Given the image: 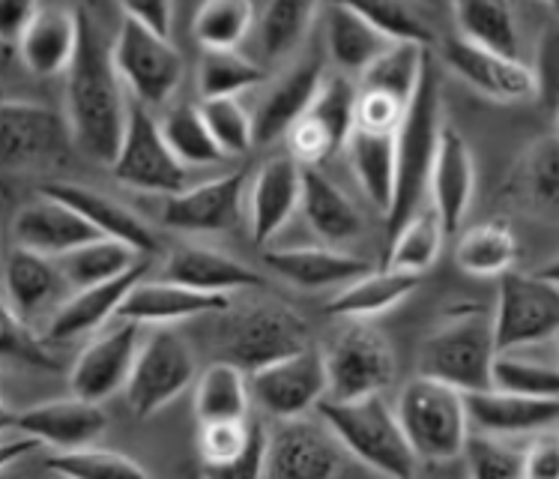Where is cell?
Segmentation results:
<instances>
[{"instance_id":"6da1fadb","label":"cell","mask_w":559,"mask_h":479,"mask_svg":"<svg viewBox=\"0 0 559 479\" xmlns=\"http://www.w3.org/2000/svg\"><path fill=\"white\" fill-rule=\"evenodd\" d=\"M79 19V46L67 69V120L69 138L91 160L111 165L123 141L129 120V100L115 63L111 46L105 43L99 24L87 10L75 12Z\"/></svg>"},{"instance_id":"7a4b0ae2","label":"cell","mask_w":559,"mask_h":479,"mask_svg":"<svg viewBox=\"0 0 559 479\" xmlns=\"http://www.w3.org/2000/svg\"><path fill=\"white\" fill-rule=\"evenodd\" d=\"M440 132H443L440 72L435 58L428 55L411 105L395 129V183H392V205L386 213L389 231L399 229L401 222H407L423 207Z\"/></svg>"},{"instance_id":"3957f363","label":"cell","mask_w":559,"mask_h":479,"mask_svg":"<svg viewBox=\"0 0 559 479\" xmlns=\"http://www.w3.org/2000/svg\"><path fill=\"white\" fill-rule=\"evenodd\" d=\"M320 422L350 453L356 462L386 479H411L416 474L407 437L401 432L395 408H389L383 396H368L359 401H330L318 405Z\"/></svg>"},{"instance_id":"277c9868","label":"cell","mask_w":559,"mask_h":479,"mask_svg":"<svg viewBox=\"0 0 559 479\" xmlns=\"http://www.w3.org/2000/svg\"><path fill=\"white\" fill-rule=\"evenodd\" d=\"M395 417L416 462H452L461 456L469 434L464 393L416 375L401 389Z\"/></svg>"},{"instance_id":"5b68a950","label":"cell","mask_w":559,"mask_h":479,"mask_svg":"<svg viewBox=\"0 0 559 479\" xmlns=\"http://www.w3.org/2000/svg\"><path fill=\"white\" fill-rule=\"evenodd\" d=\"M497 357L491 315L481 308L457 312L437 327L419 354V375L440 381L457 393L491 387V365Z\"/></svg>"},{"instance_id":"8992f818","label":"cell","mask_w":559,"mask_h":479,"mask_svg":"<svg viewBox=\"0 0 559 479\" xmlns=\"http://www.w3.org/2000/svg\"><path fill=\"white\" fill-rule=\"evenodd\" d=\"M559 330V282L557 270L545 273L500 276L491 332L497 354H514L521 348L550 342Z\"/></svg>"},{"instance_id":"52a82bcc","label":"cell","mask_w":559,"mask_h":479,"mask_svg":"<svg viewBox=\"0 0 559 479\" xmlns=\"http://www.w3.org/2000/svg\"><path fill=\"white\" fill-rule=\"evenodd\" d=\"M222 332H225L222 344L228 354L225 363H234L246 375L299 354L311 344V330L306 318L275 300L228 315Z\"/></svg>"},{"instance_id":"ba28073f","label":"cell","mask_w":559,"mask_h":479,"mask_svg":"<svg viewBox=\"0 0 559 479\" xmlns=\"http://www.w3.org/2000/svg\"><path fill=\"white\" fill-rule=\"evenodd\" d=\"M326 369V399L359 401L368 396H383L395 377V354L386 336L368 320H350L335 332L323 351Z\"/></svg>"},{"instance_id":"9c48e42d","label":"cell","mask_w":559,"mask_h":479,"mask_svg":"<svg viewBox=\"0 0 559 479\" xmlns=\"http://www.w3.org/2000/svg\"><path fill=\"white\" fill-rule=\"evenodd\" d=\"M111 63L123 91L132 93L141 108L165 105L183 84V55L171 46V39L147 34L129 19H120L111 43Z\"/></svg>"},{"instance_id":"30bf717a","label":"cell","mask_w":559,"mask_h":479,"mask_svg":"<svg viewBox=\"0 0 559 479\" xmlns=\"http://www.w3.org/2000/svg\"><path fill=\"white\" fill-rule=\"evenodd\" d=\"M198 375L194 354L180 332L159 327L138 348L135 363L126 381V399L138 420H147L171 405Z\"/></svg>"},{"instance_id":"8fae6325","label":"cell","mask_w":559,"mask_h":479,"mask_svg":"<svg viewBox=\"0 0 559 479\" xmlns=\"http://www.w3.org/2000/svg\"><path fill=\"white\" fill-rule=\"evenodd\" d=\"M356 124V84L342 72L323 75L309 112L299 117L287 132L290 160L302 168H320L332 153L347 144Z\"/></svg>"},{"instance_id":"7c38bea8","label":"cell","mask_w":559,"mask_h":479,"mask_svg":"<svg viewBox=\"0 0 559 479\" xmlns=\"http://www.w3.org/2000/svg\"><path fill=\"white\" fill-rule=\"evenodd\" d=\"M108 168L120 186L138 192L177 195L186 189V168L174 160L159 132V124L150 117L147 108L135 103L129 105L123 141Z\"/></svg>"},{"instance_id":"4fadbf2b","label":"cell","mask_w":559,"mask_h":479,"mask_svg":"<svg viewBox=\"0 0 559 479\" xmlns=\"http://www.w3.org/2000/svg\"><path fill=\"white\" fill-rule=\"evenodd\" d=\"M67 120L39 103L3 100L0 103V168L27 172L60 162L69 150Z\"/></svg>"},{"instance_id":"5bb4252c","label":"cell","mask_w":559,"mask_h":479,"mask_svg":"<svg viewBox=\"0 0 559 479\" xmlns=\"http://www.w3.org/2000/svg\"><path fill=\"white\" fill-rule=\"evenodd\" d=\"M249 396L263 413L275 420H297L326 399V369L314 344L306 351L263 365L249 375Z\"/></svg>"},{"instance_id":"9a60e30c","label":"cell","mask_w":559,"mask_h":479,"mask_svg":"<svg viewBox=\"0 0 559 479\" xmlns=\"http://www.w3.org/2000/svg\"><path fill=\"white\" fill-rule=\"evenodd\" d=\"M344 449L323 422L282 420L266 434V470L273 479H335Z\"/></svg>"},{"instance_id":"2e32d148","label":"cell","mask_w":559,"mask_h":479,"mask_svg":"<svg viewBox=\"0 0 559 479\" xmlns=\"http://www.w3.org/2000/svg\"><path fill=\"white\" fill-rule=\"evenodd\" d=\"M246 180L249 174L240 168L168 195L162 207V225L183 234H218L234 229L246 201Z\"/></svg>"},{"instance_id":"e0dca14e","label":"cell","mask_w":559,"mask_h":479,"mask_svg":"<svg viewBox=\"0 0 559 479\" xmlns=\"http://www.w3.org/2000/svg\"><path fill=\"white\" fill-rule=\"evenodd\" d=\"M141 348V327L123 320L115 330L96 336L69 369V387L75 399L103 405L108 396L126 387L132 363Z\"/></svg>"},{"instance_id":"ac0fdd59","label":"cell","mask_w":559,"mask_h":479,"mask_svg":"<svg viewBox=\"0 0 559 479\" xmlns=\"http://www.w3.org/2000/svg\"><path fill=\"white\" fill-rule=\"evenodd\" d=\"M440 55H443V63L455 72L457 79H464L473 91H479L481 96L497 100V103H524V100H533L542 91V79H538V72L533 67H526L521 60L481 51L476 46H467L457 36L443 39Z\"/></svg>"},{"instance_id":"d6986e66","label":"cell","mask_w":559,"mask_h":479,"mask_svg":"<svg viewBox=\"0 0 559 479\" xmlns=\"http://www.w3.org/2000/svg\"><path fill=\"white\" fill-rule=\"evenodd\" d=\"M39 192L55 198L60 205H67L69 210H75L99 237L123 243V246L135 252L138 258H147V255L159 249V240H156L153 229H150L144 219L138 217L135 210H129V207L115 201V198H108V195L96 192L91 186L55 180L46 183Z\"/></svg>"},{"instance_id":"ffe728a7","label":"cell","mask_w":559,"mask_h":479,"mask_svg":"<svg viewBox=\"0 0 559 479\" xmlns=\"http://www.w3.org/2000/svg\"><path fill=\"white\" fill-rule=\"evenodd\" d=\"M105 429H108V417L103 408L75 396L43 401L12 417V432L31 437L36 444L55 446L58 453L91 446Z\"/></svg>"},{"instance_id":"44dd1931","label":"cell","mask_w":559,"mask_h":479,"mask_svg":"<svg viewBox=\"0 0 559 479\" xmlns=\"http://www.w3.org/2000/svg\"><path fill=\"white\" fill-rule=\"evenodd\" d=\"M428 192L431 207L443 222L445 234H455L467 217L469 201L476 192V162L469 153V144L452 126H443L440 144H437L435 165L428 174Z\"/></svg>"},{"instance_id":"7402d4cb","label":"cell","mask_w":559,"mask_h":479,"mask_svg":"<svg viewBox=\"0 0 559 479\" xmlns=\"http://www.w3.org/2000/svg\"><path fill=\"white\" fill-rule=\"evenodd\" d=\"M323 84V60L306 58L297 67H290L270 84L258 108L251 112V138L254 144H270L275 138L290 132V126L309 112L314 93Z\"/></svg>"},{"instance_id":"603a6c76","label":"cell","mask_w":559,"mask_h":479,"mask_svg":"<svg viewBox=\"0 0 559 479\" xmlns=\"http://www.w3.org/2000/svg\"><path fill=\"white\" fill-rule=\"evenodd\" d=\"M302 192V165L290 156H273L254 174L249 186V231L251 240L263 246L285 229L299 210Z\"/></svg>"},{"instance_id":"cb8c5ba5","label":"cell","mask_w":559,"mask_h":479,"mask_svg":"<svg viewBox=\"0 0 559 479\" xmlns=\"http://www.w3.org/2000/svg\"><path fill=\"white\" fill-rule=\"evenodd\" d=\"M464 408L469 425L491 437L554 432L559 420V399H526L493 387L464 393Z\"/></svg>"},{"instance_id":"d4e9b609","label":"cell","mask_w":559,"mask_h":479,"mask_svg":"<svg viewBox=\"0 0 559 479\" xmlns=\"http://www.w3.org/2000/svg\"><path fill=\"white\" fill-rule=\"evenodd\" d=\"M12 237H15V246H22V249L46 255V258H60L84 243L99 240V234L75 210H69L67 205H60L48 195H39L15 213Z\"/></svg>"},{"instance_id":"484cf974","label":"cell","mask_w":559,"mask_h":479,"mask_svg":"<svg viewBox=\"0 0 559 479\" xmlns=\"http://www.w3.org/2000/svg\"><path fill=\"white\" fill-rule=\"evenodd\" d=\"M162 279L201 291V294H222V297H228L230 291H240V288L266 285V279L258 270H251L249 264L210 246H177L165 261Z\"/></svg>"},{"instance_id":"4316f807","label":"cell","mask_w":559,"mask_h":479,"mask_svg":"<svg viewBox=\"0 0 559 479\" xmlns=\"http://www.w3.org/2000/svg\"><path fill=\"white\" fill-rule=\"evenodd\" d=\"M147 276V261L141 258L132 264L126 273L99 282V285L81 288L63 306L55 312V318L48 324V339L51 342H69L75 336H87V332L105 327V320L120 312L123 300L129 297V291Z\"/></svg>"},{"instance_id":"83f0119b","label":"cell","mask_w":559,"mask_h":479,"mask_svg":"<svg viewBox=\"0 0 559 479\" xmlns=\"http://www.w3.org/2000/svg\"><path fill=\"white\" fill-rule=\"evenodd\" d=\"M263 264L278 279L302 291H323V288H344L371 270V264L354 258L347 252L330 246H290V249H270Z\"/></svg>"},{"instance_id":"f1b7e54d","label":"cell","mask_w":559,"mask_h":479,"mask_svg":"<svg viewBox=\"0 0 559 479\" xmlns=\"http://www.w3.org/2000/svg\"><path fill=\"white\" fill-rule=\"evenodd\" d=\"M210 312H230V300L222 294H201L192 288L174 285V282H138L129 297L120 306V318L129 324H174V320L198 318V315H210Z\"/></svg>"},{"instance_id":"f546056e","label":"cell","mask_w":559,"mask_h":479,"mask_svg":"<svg viewBox=\"0 0 559 479\" xmlns=\"http://www.w3.org/2000/svg\"><path fill=\"white\" fill-rule=\"evenodd\" d=\"M60 285H63V279H60L58 264L46 255L15 246L3 261L0 297L10 306L12 315L24 324H34V318H39L55 303Z\"/></svg>"},{"instance_id":"4dcf8cb0","label":"cell","mask_w":559,"mask_h":479,"mask_svg":"<svg viewBox=\"0 0 559 479\" xmlns=\"http://www.w3.org/2000/svg\"><path fill=\"white\" fill-rule=\"evenodd\" d=\"M79 46V19L67 7H36L34 22L19 39L22 63L34 75H67Z\"/></svg>"},{"instance_id":"1f68e13d","label":"cell","mask_w":559,"mask_h":479,"mask_svg":"<svg viewBox=\"0 0 559 479\" xmlns=\"http://www.w3.org/2000/svg\"><path fill=\"white\" fill-rule=\"evenodd\" d=\"M323 27H326V51L335 69L350 79V72L362 75L374 63L389 43L377 34L374 24H368L354 3H332L323 10Z\"/></svg>"},{"instance_id":"d6a6232c","label":"cell","mask_w":559,"mask_h":479,"mask_svg":"<svg viewBox=\"0 0 559 479\" xmlns=\"http://www.w3.org/2000/svg\"><path fill=\"white\" fill-rule=\"evenodd\" d=\"M299 210L311 225V231L326 243L354 240L362 231V213L347 195L318 168H302V192Z\"/></svg>"},{"instance_id":"836d02e7","label":"cell","mask_w":559,"mask_h":479,"mask_svg":"<svg viewBox=\"0 0 559 479\" xmlns=\"http://www.w3.org/2000/svg\"><path fill=\"white\" fill-rule=\"evenodd\" d=\"M423 276L399 273V270H368L366 276H359L356 282L344 285L335 297L326 303L330 315L350 320H368L374 315H383L389 308H395L399 303L411 297L413 291L419 288Z\"/></svg>"},{"instance_id":"e575fe53","label":"cell","mask_w":559,"mask_h":479,"mask_svg":"<svg viewBox=\"0 0 559 479\" xmlns=\"http://www.w3.org/2000/svg\"><path fill=\"white\" fill-rule=\"evenodd\" d=\"M452 15H455L457 39L500 58L518 60L521 36H518V19L512 7L497 0H464L452 7Z\"/></svg>"},{"instance_id":"d590c367","label":"cell","mask_w":559,"mask_h":479,"mask_svg":"<svg viewBox=\"0 0 559 479\" xmlns=\"http://www.w3.org/2000/svg\"><path fill=\"white\" fill-rule=\"evenodd\" d=\"M249 377L234 363L206 365L194 389V417L198 425L206 422H242L249 420Z\"/></svg>"},{"instance_id":"8d00e7d4","label":"cell","mask_w":559,"mask_h":479,"mask_svg":"<svg viewBox=\"0 0 559 479\" xmlns=\"http://www.w3.org/2000/svg\"><path fill=\"white\" fill-rule=\"evenodd\" d=\"M344 148L368 201L386 217L392 205V183H395V132L354 129Z\"/></svg>"},{"instance_id":"74e56055","label":"cell","mask_w":559,"mask_h":479,"mask_svg":"<svg viewBox=\"0 0 559 479\" xmlns=\"http://www.w3.org/2000/svg\"><path fill=\"white\" fill-rule=\"evenodd\" d=\"M443 222L435 213V207H419L407 222H401L392 231V246L386 255V270L423 276L428 267H435L437 255L443 249Z\"/></svg>"},{"instance_id":"f35d334b","label":"cell","mask_w":559,"mask_h":479,"mask_svg":"<svg viewBox=\"0 0 559 479\" xmlns=\"http://www.w3.org/2000/svg\"><path fill=\"white\" fill-rule=\"evenodd\" d=\"M457 267L469 276H502L518 261V240L506 222H481L461 234L455 249Z\"/></svg>"},{"instance_id":"ab89813d","label":"cell","mask_w":559,"mask_h":479,"mask_svg":"<svg viewBox=\"0 0 559 479\" xmlns=\"http://www.w3.org/2000/svg\"><path fill=\"white\" fill-rule=\"evenodd\" d=\"M159 132L174 153V160L180 162L186 172L189 168H213V165L225 162V153L216 148V141L210 136L204 117L194 103L174 105L159 124Z\"/></svg>"},{"instance_id":"60d3db41","label":"cell","mask_w":559,"mask_h":479,"mask_svg":"<svg viewBox=\"0 0 559 479\" xmlns=\"http://www.w3.org/2000/svg\"><path fill=\"white\" fill-rule=\"evenodd\" d=\"M141 258L129 246L117 243V240L99 237L93 243H84L79 249L67 252V255H60L58 270L63 285L81 291V288L99 285V282H108L115 276L126 273Z\"/></svg>"},{"instance_id":"b9f144b4","label":"cell","mask_w":559,"mask_h":479,"mask_svg":"<svg viewBox=\"0 0 559 479\" xmlns=\"http://www.w3.org/2000/svg\"><path fill=\"white\" fill-rule=\"evenodd\" d=\"M318 12L320 10L314 3H302V0H278V3H266L261 15L254 12L258 48L263 51V58L275 63V60H285L287 55H294L309 34Z\"/></svg>"},{"instance_id":"7bdbcfd3","label":"cell","mask_w":559,"mask_h":479,"mask_svg":"<svg viewBox=\"0 0 559 479\" xmlns=\"http://www.w3.org/2000/svg\"><path fill=\"white\" fill-rule=\"evenodd\" d=\"M431 51L416 46H389L380 58L371 63V67L359 75V84L356 91L366 93H380V96H389L401 105H411L413 91L419 84V75H423L425 60H428Z\"/></svg>"},{"instance_id":"ee69618b","label":"cell","mask_w":559,"mask_h":479,"mask_svg":"<svg viewBox=\"0 0 559 479\" xmlns=\"http://www.w3.org/2000/svg\"><path fill=\"white\" fill-rule=\"evenodd\" d=\"M266 79V69L242 51H204L198 63L201 100H240V93L258 87Z\"/></svg>"},{"instance_id":"f6af8a7d","label":"cell","mask_w":559,"mask_h":479,"mask_svg":"<svg viewBox=\"0 0 559 479\" xmlns=\"http://www.w3.org/2000/svg\"><path fill=\"white\" fill-rule=\"evenodd\" d=\"M254 27V7L246 0L204 3L192 22V36L204 51H240L242 39Z\"/></svg>"},{"instance_id":"bcb514c9","label":"cell","mask_w":559,"mask_h":479,"mask_svg":"<svg viewBox=\"0 0 559 479\" xmlns=\"http://www.w3.org/2000/svg\"><path fill=\"white\" fill-rule=\"evenodd\" d=\"M354 7L368 24H374V31L386 39L389 46H416L425 48V51H431V46H437L435 27L416 7L395 3V0L354 3Z\"/></svg>"},{"instance_id":"7dc6e473","label":"cell","mask_w":559,"mask_h":479,"mask_svg":"<svg viewBox=\"0 0 559 479\" xmlns=\"http://www.w3.org/2000/svg\"><path fill=\"white\" fill-rule=\"evenodd\" d=\"M46 468L63 479H153V474L141 468L135 458L120 456L115 449H96V446H81V449L48 456Z\"/></svg>"},{"instance_id":"c3c4849f","label":"cell","mask_w":559,"mask_h":479,"mask_svg":"<svg viewBox=\"0 0 559 479\" xmlns=\"http://www.w3.org/2000/svg\"><path fill=\"white\" fill-rule=\"evenodd\" d=\"M491 387L526 399H557V365L518 354H497L491 365Z\"/></svg>"},{"instance_id":"681fc988","label":"cell","mask_w":559,"mask_h":479,"mask_svg":"<svg viewBox=\"0 0 559 479\" xmlns=\"http://www.w3.org/2000/svg\"><path fill=\"white\" fill-rule=\"evenodd\" d=\"M198 112L204 117L210 136L216 141V148L228 156H242L254 148L251 138V115L240 100H201Z\"/></svg>"},{"instance_id":"f907efd6","label":"cell","mask_w":559,"mask_h":479,"mask_svg":"<svg viewBox=\"0 0 559 479\" xmlns=\"http://www.w3.org/2000/svg\"><path fill=\"white\" fill-rule=\"evenodd\" d=\"M461 456L469 479H521V453L491 434L469 432Z\"/></svg>"},{"instance_id":"816d5d0a","label":"cell","mask_w":559,"mask_h":479,"mask_svg":"<svg viewBox=\"0 0 559 479\" xmlns=\"http://www.w3.org/2000/svg\"><path fill=\"white\" fill-rule=\"evenodd\" d=\"M526 192L536 198V205L554 210L559 201V148L557 136L538 138L530 148L521 168Z\"/></svg>"},{"instance_id":"f5cc1de1","label":"cell","mask_w":559,"mask_h":479,"mask_svg":"<svg viewBox=\"0 0 559 479\" xmlns=\"http://www.w3.org/2000/svg\"><path fill=\"white\" fill-rule=\"evenodd\" d=\"M0 360L36 365V369H58L55 357L46 351V344L31 332V324L15 318L3 297H0Z\"/></svg>"},{"instance_id":"db71d44e","label":"cell","mask_w":559,"mask_h":479,"mask_svg":"<svg viewBox=\"0 0 559 479\" xmlns=\"http://www.w3.org/2000/svg\"><path fill=\"white\" fill-rule=\"evenodd\" d=\"M266 429L251 420L249 441L240 449V456L228 458L222 465H201L204 479H263L266 474Z\"/></svg>"},{"instance_id":"11a10c76","label":"cell","mask_w":559,"mask_h":479,"mask_svg":"<svg viewBox=\"0 0 559 479\" xmlns=\"http://www.w3.org/2000/svg\"><path fill=\"white\" fill-rule=\"evenodd\" d=\"M251 420L242 422H206L198 429V453L201 465H222L228 458L240 456V449L249 441Z\"/></svg>"},{"instance_id":"9f6ffc18","label":"cell","mask_w":559,"mask_h":479,"mask_svg":"<svg viewBox=\"0 0 559 479\" xmlns=\"http://www.w3.org/2000/svg\"><path fill=\"white\" fill-rule=\"evenodd\" d=\"M521 479H559V444L554 434H536L526 453H521Z\"/></svg>"},{"instance_id":"6f0895ef","label":"cell","mask_w":559,"mask_h":479,"mask_svg":"<svg viewBox=\"0 0 559 479\" xmlns=\"http://www.w3.org/2000/svg\"><path fill=\"white\" fill-rule=\"evenodd\" d=\"M120 12H123V19L135 22L138 27H144L147 34L159 36V39H171V3H162V0H138V3H123Z\"/></svg>"},{"instance_id":"680465c9","label":"cell","mask_w":559,"mask_h":479,"mask_svg":"<svg viewBox=\"0 0 559 479\" xmlns=\"http://www.w3.org/2000/svg\"><path fill=\"white\" fill-rule=\"evenodd\" d=\"M36 3L27 0H0V43H19L34 22Z\"/></svg>"},{"instance_id":"91938a15","label":"cell","mask_w":559,"mask_h":479,"mask_svg":"<svg viewBox=\"0 0 559 479\" xmlns=\"http://www.w3.org/2000/svg\"><path fill=\"white\" fill-rule=\"evenodd\" d=\"M36 449H39V444L36 441H31V437H7V441H0V470H7L10 465H15V462H22V458L34 456Z\"/></svg>"},{"instance_id":"94428289","label":"cell","mask_w":559,"mask_h":479,"mask_svg":"<svg viewBox=\"0 0 559 479\" xmlns=\"http://www.w3.org/2000/svg\"><path fill=\"white\" fill-rule=\"evenodd\" d=\"M12 417H15V411H10L7 401L0 399V432H12Z\"/></svg>"}]
</instances>
